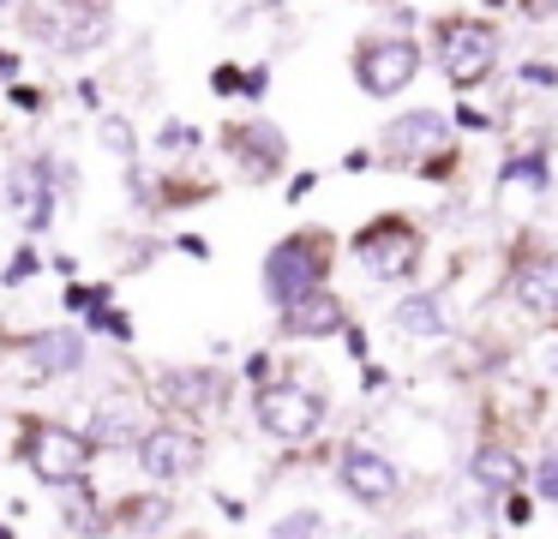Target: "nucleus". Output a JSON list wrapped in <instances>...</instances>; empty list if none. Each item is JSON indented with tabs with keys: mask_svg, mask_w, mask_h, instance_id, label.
Instances as JSON below:
<instances>
[{
	"mask_svg": "<svg viewBox=\"0 0 558 539\" xmlns=\"http://www.w3.org/2000/svg\"><path fill=\"white\" fill-rule=\"evenodd\" d=\"M162 515H169V503L150 498V503H133V515H126L121 527H162Z\"/></svg>",
	"mask_w": 558,
	"mask_h": 539,
	"instance_id": "18",
	"label": "nucleus"
},
{
	"mask_svg": "<svg viewBox=\"0 0 558 539\" xmlns=\"http://www.w3.org/2000/svg\"><path fill=\"white\" fill-rule=\"evenodd\" d=\"M517 299L529 311H558V258H534V264H522V275H517Z\"/></svg>",
	"mask_w": 558,
	"mask_h": 539,
	"instance_id": "11",
	"label": "nucleus"
},
{
	"mask_svg": "<svg viewBox=\"0 0 558 539\" xmlns=\"http://www.w3.org/2000/svg\"><path fill=\"white\" fill-rule=\"evenodd\" d=\"M318 419H325V402H318L313 390H301V383H277V390L258 395V426H265L270 438L301 443L318 431Z\"/></svg>",
	"mask_w": 558,
	"mask_h": 539,
	"instance_id": "3",
	"label": "nucleus"
},
{
	"mask_svg": "<svg viewBox=\"0 0 558 539\" xmlns=\"http://www.w3.org/2000/svg\"><path fill=\"white\" fill-rule=\"evenodd\" d=\"M31 359H37V371H78L85 366V342L73 330H49L31 342Z\"/></svg>",
	"mask_w": 558,
	"mask_h": 539,
	"instance_id": "12",
	"label": "nucleus"
},
{
	"mask_svg": "<svg viewBox=\"0 0 558 539\" xmlns=\"http://www.w3.org/2000/svg\"><path fill=\"white\" fill-rule=\"evenodd\" d=\"M138 431V407L133 402H109V419H102V443H126Z\"/></svg>",
	"mask_w": 558,
	"mask_h": 539,
	"instance_id": "17",
	"label": "nucleus"
},
{
	"mask_svg": "<svg viewBox=\"0 0 558 539\" xmlns=\"http://www.w3.org/2000/svg\"><path fill=\"white\" fill-rule=\"evenodd\" d=\"M282 323H289V335H330L342 323V306L325 294V287H313V294H301V299L282 306Z\"/></svg>",
	"mask_w": 558,
	"mask_h": 539,
	"instance_id": "9",
	"label": "nucleus"
},
{
	"mask_svg": "<svg viewBox=\"0 0 558 539\" xmlns=\"http://www.w3.org/2000/svg\"><path fill=\"white\" fill-rule=\"evenodd\" d=\"M31 467H37L49 486H78L90 474V438L85 431H66V426H43L31 438Z\"/></svg>",
	"mask_w": 558,
	"mask_h": 539,
	"instance_id": "4",
	"label": "nucleus"
},
{
	"mask_svg": "<svg viewBox=\"0 0 558 539\" xmlns=\"http://www.w3.org/2000/svg\"><path fill=\"white\" fill-rule=\"evenodd\" d=\"M397 330H409V335H445V330H450L445 299H438V294H414V299H402V306H397Z\"/></svg>",
	"mask_w": 558,
	"mask_h": 539,
	"instance_id": "14",
	"label": "nucleus"
},
{
	"mask_svg": "<svg viewBox=\"0 0 558 539\" xmlns=\"http://www.w3.org/2000/svg\"><path fill=\"white\" fill-rule=\"evenodd\" d=\"M498 66V30L493 24H450L445 30V72L450 84H481L486 72Z\"/></svg>",
	"mask_w": 558,
	"mask_h": 539,
	"instance_id": "5",
	"label": "nucleus"
},
{
	"mask_svg": "<svg viewBox=\"0 0 558 539\" xmlns=\"http://www.w3.org/2000/svg\"><path fill=\"white\" fill-rule=\"evenodd\" d=\"M361 264L373 275H385V282H397V275H409L421 264V234L409 222H378L373 234H361Z\"/></svg>",
	"mask_w": 558,
	"mask_h": 539,
	"instance_id": "6",
	"label": "nucleus"
},
{
	"mask_svg": "<svg viewBox=\"0 0 558 539\" xmlns=\"http://www.w3.org/2000/svg\"><path fill=\"white\" fill-rule=\"evenodd\" d=\"M13 204H19V216H25L31 228H43V222H49V180H43L37 168L13 174Z\"/></svg>",
	"mask_w": 558,
	"mask_h": 539,
	"instance_id": "15",
	"label": "nucleus"
},
{
	"mask_svg": "<svg viewBox=\"0 0 558 539\" xmlns=\"http://www.w3.org/2000/svg\"><path fill=\"white\" fill-rule=\"evenodd\" d=\"M0 7H13V0H0Z\"/></svg>",
	"mask_w": 558,
	"mask_h": 539,
	"instance_id": "20",
	"label": "nucleus"
},
{
	"mask_svg": "<svg viewBox=\"0 0 558 539\" xmlns=\"http://www.w3.org/2000/svg\"><path fill=\"white\" fill-rule=\"evenodd\" d=\"M438 138H445V120H438V114H409V120H397V126H390L385 156H390V162H409V156L433 150Z\"/></svg>",
	"mask_w": 558,
	"mask_h": 539,
	"instance_id": "10",
	"label": "nucleus"
},
{
	"mask_svg": "<svg viewBox=\"0 0 558 539\" xmlns=\"http://www.w3.org/2000/svg\"><path fill=\"white\" fill-rule=\"evenodd\" d=\"M265 287H270L277 306L325 287V246H318V240H289V246H277L270 264H265Z\"/></svg>",
	"mask_w": 558,
	"mask_h": 539,
	"instance_id": "1",
	"label": "nucleus"
},
{
	"mask_svg": "<svg viewBox=\"0 0 558 539\" xmlns=\"http://www.w3.org/2000/svg\"><path fill=\"white\" fill-rule=\"evenodd\" d=\"M342 486H349L361 503H390L397 498V467H390L378 450H349L342 455Z\"/></svg>",
	"mask_w": 558,
	"mask_h": 539,
	"instance_id": "8",
	"label": "nucleus"
},
{
	"mask_svg": "<svg viewBox=\"0 0 558 539\" xmlns=\"http://www.w3.org/2000/svg\"><path fill=\"white\" fill-rule=\"evenodd\" d=\"M354 72H361V90L366 96H397L402 84L421 72V48H414L409 36H378V42L361 48Z\"/></svg>",
	"mask_w": 558,
	"mask_h": 539,
	"instance_id": "2",
	"label": "nucleus"
},
{
	"mask_svg": "<svg viewBox=\"0 0 558 539\" xmlns=\"http://www.w3.org/2000/svg\"><path fill=\"white\" fill-rule=\"evenodd\" d=\"M474 479H481V486H493V491H505L510 479H517V462H510L505 450H481V455H474Z\"/></svg>",
	"mask_w": 558,
	"mask_h": 539,
	"instance_id": "16",
	"label": "nucleus"
},
{
	"mask_svg": "<svg viewBox=\"0 0 558 539\" xmlns=\"http://www.w3.org/2000/svg\"><path fill=\"white\" fill-rule=\"evenodd\" d=\"M229 150L253 162V180H265L270 168H277V156H282V138H277L270 126H241V132L229 138Z\"/></svg>",
	"mask_w": 558,
	"mask_h": 539,
	"instance_id": "13",
	"label": "nucleus"
},
{
	"mask_svg": "<svg viewBox=\"0 0 558 539\" xmlns=\"http://www.w3.org/2000/svg\"><path fill=\"white\" fill-rule=\"evenodd\" d=\"M138 462L157 479H181L198 467V438H186V431H174V426H157V431L138 438Z\"/></svg>",
	"mask_w": 558,
	"mask_h": 539,
	"instance_id": "7",
	"label": "nucleus"
},
{
	"mask_svg": "<svg viewBox=\"0 0 558 539\" xmlns=\"http://www.w3.org/2000/svg\"><path fill=\"white\" fill-rule=\"evenodd\" d=\"M534 479H541V491H546V498H558V450H546V455H541Z\"/></svg>",
	"mask_w": 558,
	"mask_h": 539,
	"instance_id": "19",
	"label": "nucleus"
}]
</instances>
